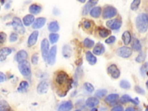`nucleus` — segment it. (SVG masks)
<instances>
[{"label": "nucleus", "mask_w": 148, "mask_h": 111, "mask_svg": "<svg viewBox=\"0 0 148 111\" xmlns=\"http://www.w3.org/2000/svg\"><path fill=\"white\" fill-rule=\"evenodd\" d=\"M135 90L137 93H138L139 94L143 95L145 94V90L143 89L142 88H141V87H139L138 86H136L135 87Z\"/></svg>", "instance_id": "45"}, {"label": "nucleus", "mask_w": 148, "mask_h": 111, "mask_svg": "<svg viewBox=\"0 0 148 111\" xmlns=\"http://www.w3.org/2000/svg\"><path fill=\"white\" fill-rule=\"evenodd\" d=\"M79 2H81V3H82L85 2V1H80V0H79Z\"/></svg>", "instance_id": "53"}, {"label": "nucleus", "mask_w": 148, "mask_h": 111, "mask_svg": "<svg viewBox=\"0 0 148 111\" xmlns=\"http://www.w3.org/2000/svg\"><path fill=\"white\" fill-rule=\"evenodd\" d=\"M122 25V21L118 19H114L110 20L107 21V26L111 30H116L120 28Z\"/></svg>", "instance_id": "8"}, {"label": "nucleus", "mask_w": 148, "mask_h": 111, "mask_svg": "<svg viewBox=\"0 0 148 111\" xmlns=\"http://www.w3.org/2000/svg\"><path fill=\"white\" fill-rule=\"evenodd\" d=\"M131 47L133 49L136 51H140L141 50V45L138 39L135 38L133 39L131 44Z\"/></svg>", "instance_id": "32"}, {"label": "nucleus", "mask_w": 148, "mask_h": 111, "mask_svg": "<svg viewBox=\"0 0 148 111\" xmlns=\"http://www.w3.org/2000/svg\"><path fill=\"white\" fill-rule=\"evenodd\" d=\"M38 35H39V33L38 31H34L31 34V35L29 36V38L28 39V42H27L29 47H31L35 45L36 42H37Z\"/></svg>", "instance_id": "13"}, {"label": "nucleus", "mask_w": 148, "mask_h": 111, "mask_svg": "<svg viewBox=\"0 0 148 111\" xmlns=\"http://www.w3.org/2000/svg\"><path fill=\"white\" fill-rule=\"evenodd\" d=\"M72 50L71 48L68 45H65L62 48V55L65 58H69L72 55Z\"/></svg>", "instance_id": "26"}, {"label": "nucleus", "mask_w": 148, "mask_h": 111, "mask_svg": "<svg viewBox=\"0 0 148 111\" xmlns=\"http://www.w3.org/2000/svg\"><path fill=\"white\" fill-rule=\"evenodd\" d=\"M120 86L124 89H129L131 87V84L129 82L125 80H122L120 82Z\"/></svg>", "instance_id": "35"}, {"label": "nucleus", "mask_w": 148, "mask_h": 111, "mask_svg": "<svg viewBox=\"0 0 148 111\" xmlns=\"http://www.w3.org/2000/svg\"><path fill=\"white\" fill-rule=\"evenodd\" d=\"M136 27L141 33H145L148 29V15L142 13L137 16L135 20Z\"/></svg>", "instance_id": "2"}, {"label": "nucleus", "mask_w": 148, "mask_h": 111, "mask_svg": "<svg viewBox=\"0 0 148 111\" xmlns=\"http://www.w3.org/2000/svg\"><path fill=\"white\" fill-rule=\"evenodd\" d=\"M90 111H98V109H97V108H93Z\"/></svg>", "instance_id": "51"}, {"label": "nucleus", "mask_w": 148, "mask_h": 111, "mask_svg": "<svg viewBox=\"0 0 148 111\" xmlns=\"http://www.w3.org/2000/svg\"><path fill=\"white\" fill-rule=\"evenodd\" d=\"M60 29L58 22L57 21H53L50 22L48 25V30L52 33H56Z\"/></svg>", "instance_id": "24"}, {"label": "nucleus", "mask_w": 148, "mask_h": 111, "mask_svg": "<svg viewBox=\"0 0 148 111\" xmlns=\"http://www.w3.org/2000/svg\"><path fill=\"white\" fill-rule=\"evenodd\" d=\"M18 39V35L16 33H12L9 37V41L11 42H16Z\"/></svg>", "instance_id": "42"}, {"label": "nucleus", "mask_w": 148, "mask_h": 111, "mask_svg": "<svg viewBox=\"0 0 148 111\" xmlns=\"http://www.w3.org/2000/svg\"><path fill=\"white\" fill-rule=\"evenodd\" d=\"M46 21V19L45 17H38L34 22L32 27L34 29H40L45 25Z\"/></svg>", "instance_id": "12"}, {"label": "nucleus", "mask_w": 148, "mask_h": 111, "mask_svg": "<svg viewBox=\"0 0 148 111\" xmlns=\"http://www.w3.org/2000/svg\"><path fill=\"white\" fill-rule=\"evenodd\" d=\"M99 102L100 101L97 97H91L86 100V105L90 108H93L98 105Z\"/></svg>", "instance_id": "20"}, {"label": "nucleus", "mask_w": 148, "mask_h": 111, "mask_svg": "<svg viewBox=\"0 0 148 111\" xmlns=\"http://www.w3.org/2000/svg\"><path fill=\"white\" fill-rule=\"evenodd\" d=\"M10 7H11V3H8L5 5V9H9Z\"/></svg>", "instance_id": "50"}, {"label": "nucleus", "mask_w": 148, "mask_h": 111, "mask_svg": "<svg viewBox=\"0 0 148 111\" xmlns=\"http://www.w3.org/2000/svg\"><path fill=\"white\" fill-rule=\"evenodd\" d=\"M146 86H147V88H148V80L146 82Z\"/></svg>", "instance_id": "52"}, {"label": "nucleus", "mask_w": 148, "mask_h": 111, "mask_svg": "<svg viewBox=\"0 0 148 111\" xmlns=\"http://www.w3.org/2000/svg\"><path fill=\"white\" fill-rule=\"evenodd\" d=\"M148 71V62L144 64L141 68V73L143 76Z\"/></svg>", "instance_id": "40"}, {"label": "nucleus", "mask_w": 148, "mask_h": 111, "mask_svg": "<svg viewBox=\"0 0 148 111\" xmlns=\"http://www.w3.org/2000/svg\"><path fill=\"white\" fill-rule=\"evenodd\" d=\"M145 58H146L145 54L143 52H141L138 55L137 57L135 58V60L138 62H142L145 60Z\"/></svg>", "instance_id": "39"}, {"label": "nucleus", "mask_w": 148, "mask_h": 111, "mask_svg": "<svg viewBox=\"0 0 148 111\" xmlns=\"http://www.w3.org/2000/svg\"><path fill=\"white\" fill-rule=\"evenodd\" d=\"M105 52V47L103 44L101 43H98L97 45L94 47L93 52L94 55L100 56L102 54H103Z\"/></svg>", "instance_id": "19"}, {"label": "nucleus", "mask_w": 148, "mask_h": 111, "mask_svg": "<svg viewBox=\"0 0 148 111\" xmlns=\"http://www.w3.org/2000/svg\"><path fill=\"white\" fill-rule=\"evenodd\" d=\"M75 111H81L80 110H79V109H78V110H76Z\"/></svg>", "instance_id": "56"}, {"label": "nucleus", "mask_w": 148, "mask_h": 111, "mask_svg": "<svg viewBox=\"0 0 148 111\" xmlns=\"http://www.w3.org/2000/svg\"><path fill=\"white\" fill-rule=\"evenodd\" d=\"M7 37V36L5 33L1 32V33H0V43H1V44L3 43L6 41Z\"/></svg>", "instance_id": "44"}, {"label": "nucleus", "mask_w": 148, "mask_h": 111, "mask_svg": "<svg viewBox=\"0 0 148 111\" xmlns=\"http://www.w3.org/2000/svg\"><path fill=\"white\" fill-rule=\"evenodd\" d=\"M73 108V104L71 101L61 103L58 108V111H70Z\"/></svg>", "instance_id": "14"}, {"label": "nucleus", "mask_w": 148, "mask_h": 111, "mask_svg": "<svg viewBox=\"0 0 148 111\" xmlns=\"http://www.w3.org/2000/svg\"><path fill=\"white\" fill-rule=\"evenodd\" d=\"M122 40L125 45H129L131 40V36L129 31H124L122 35Z\"/></svg>", "instance_id": "27"}, {"label": "nucleus", "mask_w": 148, "mask_h": 111, "mask_svg": "<svg viewBox=\"0 0 148 111\" xmlns=\"http://www.w3.org/2000/svg\"><path fill=\"white\" fill-rule=\"evenodd\" d=\"M40 50L42 56L45 61H48L49 54V43L46 39H44L40 43Z\"/></svg>", "instance_id": "5"}, {"label": "nucleus", "mask_w": 148, "mask_h": 111, "mask_svg": "<svg viewBox=\"0 0 148 111\" xmlns=\"http://www.w3.org/2000/svg\"><path fill=\"white\" fill-rule=\"evenodd\" d=\"M49 87V83L48 80H42L39 83V84L37 86V93L39 94H43L46 93L48 91Z\"/></svg>", "instance_id": "9"}, {"label": "nucleus", "mask_w": 148, "mask_h": 111, "mask_svg": "<svg viewBox=\"0 0 148 111\" xmlns=\"http://www.w3.org/2000/svg\"><path fill=\"white\" fill-rule=\"evenodd\" d=\"M1 3H2V4H3L5 3V1H1Z\"/></svg>", "instance_id": "55"}, {"label": "nucleus", "mask_w": 148, "mask_h": 111, "mask_svg": "<svg viewBox=\"0 0 148 111\" xmlns=\"http://www.w3.org/2000/svg\"><path fill=\"white\" fill-rule=\"evenodd\" d=\"M6 76L5 75V74L4 73H3L2 72H0V82L2 83L3 82H4L6 80Z\"/></svg>", "instance_id": "48"}, {"label": "nucleus", "mask_w": 148, "mask_h": 111, "mask_svg": "<svg viewBox=\"0 0 148 111\" xmlns=\"http://www.w3.org/2000/svg\"><path fill=\"white\" fill-rule=\"evenodd\" d=\"M140 0H134L131 4V9L133 11H137L140 5Z\"/></svg>", "instance_id": "38"}, {"label": "nucleus", "mask_w": 148, "mask_h": 111, "mask_svg": "<svg viewBox=\"0 0 148 111\" xmlns=\"http://www.w3.org/2000/svg\"><path fill=\"white\" fill-rule=\"evenodd\" d=\"M83 27L86 29H89L92 27V23L90 20H86L83 21Z\"/></svg>", "instance_id": "43"}, {"label": "nucleus", "mask_w": 148, "mask_h": 111, "mask_svg": "<svg viewBox=\"0 0 148 111\" xmlns=\"http://www.w3.org/2000/svg\"><path fill=\"white\" fill-rule=\"evenodd\" d=\"M111 34V31L104 27H100L98 29V34L101 38H106Z\"/></svg>", "instance_id": "30"}, {"label": "nucleus", "mask_w": 148, "mask_h": 111, "mask_svg": "<svg viewBox=\"0 0 148 111\" xmlns=\"http://www.w3.org/2000/svg\"><path fill=\"white\" fill-rule=\"evenodd\" d=\"M83 45L85 48L90 49L94 46V41L89 38H86L83 41Z\"/></svg>", "instance_id": "33"}, {"label": "nucleus", "mask_w": 148, "mask_h": 111, "mask_svg": "<svg viewBox=\"0 0 148 111\" xmlns=\"http://www.w3.org/2000/svg\"><path fill=\"white\" fill-rule=\"evenodd\" d=\"M120 102L122 104H125L127 102H131L133 104L137 105L139 103V101H138V98H135V100L132 99L131 98L130 96H129L127 94H125L123 95L120 99Z\"/></svg>", "instance_id": "18"}, {"label": "nucleus", "mask_w": 148, "mask_h": 111, "mask_svg": "<svg viewBox=\"0 0 148 111\" xmlns=\"http://www.w3.org/2000/svg\"><path fill=\"white\" fill-rule=\"evenodd\" d=\"M86 60L88 61V62L92 65L96 64V63L97 62V60L96 57L94 56L93 55V53L90 51H88L86 53Z\"/></svg>", "instance_id": "22"}, {"label": "nucleus", "mask_w": 148, "mask_h": 111, "mask_svg": "<svg viewBox=\"0 0 148 111\" xmlns=\"http://www.w3.org/2000/svg\"><path fill=\"white\" fill-rule=\"evenodd\" d=\"M145 111H148V106H147V108H146V109H145Z\"/></svg>", "instance_id": "54"}, {"label": "nucleus", "mask_w": 148, "mask_h": 111, "mask_svg": "<svg viewBox=\"0 0 148 111\" xmlns=\"http://www.w3.org/2000/svg\"><path fill=\"white\" fill-rule=\"evenodd\" d=\"M0 111H12L9 104L5 100L0 102Z\"/></svg>", "instance_id": "29"}, {"label": "nucleus", "mask_w": 148, "mask_h": 111, "mask_svg": "<svg viewBox=\"0 0 148 111\" xmlns=\"http://www.w3.org/2000/svg\"><path fill=\"white\" fill-rule=\"evenodd\" d=\"M19 70L22 74L25 77H29L31 75V66L29 61L27 60L23 61L19 64L18 65Z\"/></svg>", "instance_id": "3"}, {"label": "nucleus", "mask_w": 148, "mask_h": 111, "mask_svg": "<svg viewBox=\"0 0 148 111\" xmlns=\"http://www.w3.org/2000/svg\"><path fill=\"white\" fill-rule=\"evenodd\" d=\"M117 55L123 58H128L130 57L133 53V51L130 48L123 47L119 48L116 51Z\"/></svg>", "instance_id": "7"}, {"label": "nucleus", "mask_w": 148, "mask_h": 111, "mask_svg": "<svg viewBox=\"0 0 148 111\" xmlns=\"http://www.w3.org/2000/svg\"><path fill=\"white\" fill-rule=\"evenodd\" d=\"M55 83L57 87V93L58 96L64 97L71 88L72 81L66 72L60 71L56 73Z\"/></svg>", "instance_id": "1"}, {"label": "nucleus", "mask_w": 148, "mask_h": 111, "mask_svg": "<svg viewBox=\"0 0 148 111\" xmlns=\"http://www.w3.org/2000/svg\"><path fill=\"white\" fill-rule=\"evenodd\" d=\"M101 8L100 7H95L92 8L90 12V16L94 18H98L101 14Z\"/></svg>", "instance_id": "25"}, {"label": "nucleus", "mask_w": 148, "mask_h": 111, "mask_svg": "<svg viewBox=\"0 0 148 111\" xmlns=\"http://www.w3.org/2000/svg\"><path fill=\"white\" fill-rule=\"evenodd\" d=\"M14 30L20 34H23L25 33V29L23 26L22 21L17 17H15L11 23Z\"/></svg>", "instance_id": "4"}, {"label": "nucleus", "mask_w": 148, "mask_h": 111, "mask_svg": "<svg viewBox=\"0 0 148 111\" xmlns=\"http://www.w3.org/2000/svg\"><path fill=\"white\" fill-rule=\"evenodd\" d=\"M59 39V35L56 33H51L49 35V40L52 44L56 43Z\"/></svg>", "instance_id": "34"}, {"label": "nucleus", "mask_w": 148, "mask_h": 111, "mask_svg": "<svg viewBox=\"0 0 148 111\" xmlns=\"http://www.w3.org/2000/svg\"><path fill=\"white\" fill-rule=\"evenodd\" d=\"M117 14V10L112 6H107L104 8L102 17L104 19H110L115 16Z\"/></svg>", "instance_id": "6"}, {"label": "nucleus", "mask_w": 148, "mask_h": 111, "mask_svg": "<svg viewBox=\"0 0 148 111\" xmlns=\"http://www.w3.org/2000/svg\"><path fill=\"white\" fill-rule=\"evenodd\" d=\"M12 50L9 48H3L0 50V60L3 61L6 60L7 57L11 54Z\"/></svg>", "instance_id": "17"}, {"label": "nucleus", "mask_w": 148, "mask_h": 111, "mask_svg": "<svg viewBox=\"0 0 148 111\" xmlns=\"http://www.w3.org/2000/svg\"><path fill=\"white\" fill-rule=\"evenodd\" d=\"M107 93V90L105 89H100L97 90L95 93V96L98 98H102L104 97Z\"/></svg>", "instance_id": "36"}, {"label": "nucleus", "mask_w": 148, "mask_h": 111, "mask_svg": "<svg viewBox=\"0 0 148 111\" xmlns=\"http://www.w3.org/2000/svg\"><path fill=\"white\" fill-rule=\"evenodd\" d=\"M42 11V7L37 4H32L29 8V11L31 13L34 15H37Z\"/></svg>", "instance_id": "28"}, {"label": "nucleus", "mask_w": 148, "mask_h": 111, "mask_svg": "<svg viewBox=\"0 0 148 111\" xmlns=\"http://www.w3.org/2000/svg\"><path fill=\"white\" fill-rule=\"evenodd\" d=\"M98 1H92V0H90V1H89L87 3V4L84 5L83 9V11H82L83 15H87L89 12V11L92 9V8L95 5H96L98 3Z\"/></svg>", "instance_id": "15"}, {"label": "nucleus", "mask_w": 148, "mask_h": 111, "mask_svg": "<svg viewBox=\"0 0 148 111\" xmlns=\"http://www.w3.org/2000/svg\"><path fill=\"white\" fill-rule=\"evenodd\" d=\"M56 54H57V47L53 46L50 49V50L49 51V56H48V62L49 65H53L55 63Z\"/></svg>", "instance_id": "11"}, {"label": "nucleus", "mask_w": 148, "mask_h": 111, "mask_svg": "<svg viewBox=\"0 0 148 111\" xmlns=\"http://www.w3.org/2000/svg\"><path fill=\"white\" fill-rule=\"evenodd\" d=\"M29 84L27 82H26V81L21 82L19 84V86L17 88V91L21 93H25L27 92L28 88H29Z\"/></svg>", "instance_id": "23"}, {"label": "nucleus", "mask_w": 148, "mask_h": 111, "mask_svg": "<svg viewBox=\"0 0 148 111\" xmlns=\"http://www.w3.org/2000/svg\"><path fill=\"white\" fill-rule=\"evenodd\" d=\"M124 111H135L134 109L132 107H129L127 108H126Z\"/></svg>", "instance_id": "49"}, {"label": "nucleus", "mask_w": 148, "mask_h": 111, "mask_svg": "<svg viewBox=\"0 0 148 111\" xmlns=\"http://www.w3.org/2000/svg\"><path fill=\"white\" fill-rule=\"evenodd\" d=\"M34 16L33 15H27L23 19V23L26 26H29L35 21Z\"/></svg>", "instance_id": "21"}, {"label": "nucleus", "mask_w": 148, "mask_h": 111, "mask_svg": "<svg viewBox=\"0 0 148 111\" xmlns=\"http://www.w3.org/2000/svg\"><path fill=\"white\" fill-rule=\"evenodd\" d=\"M38 59H39L38 55L37 53H34L31 57V62L33 64L37 65L38 62Z\"/></svg>", "instance_id": "41"}, {"label": "nucleus", "mask_w": 148, "mask_h": 111, "mask_svg": "<svg viewBox=\"0 0 148 111\" xmlns=\"http://www.w3.org/2000/svg\"><path fill=\"white\" fill-rule=\"evenodd\" d=\"M84 87L89 93H92L94 90V86L90 83H89V82L84 83Z\"/></svg>", "instance_id": "37"}, {"label": "nucleus", "mask_w": 148, "mask_h": 111, "mask_svg": "<svg viewBox=\"0 0 148 111\" xmlns=\"http://www.w3.org/2000/svg\"><path fill=\"white\" fill-rule=\"evenodd\" d=\"M107 71L111 77L114 79H117L120 75V72L115 64H112L109 66Z\"/></svg>", "instance_id": "10"}, {"label": "nucleus", "mask_w": 148, "mask_h": 111, "mask_svg": "<svg viewBox=\"0 0 148 111\" xmlns=\"http://www.w3.org/2000/svg\"><path fill=\"white\" fill-rule=\"evenodd\" d=\"M28 57V54L25 50H21L16 55V60L19 62H21L26 60Z\"/></svg>", "instance_id": "16"}, {"label": "nucleus", "mask_w": 148, "mask_h": 111, "mask_svg": "<svg viewBox=\"0 0 148 111\" xmlns=\"http://www.w3.org/2000/svg\"><path fill=\"white\" fill-rule=\"evenodd\" d=\"M111 111H123V108L121 105H117L113 107L111 109Z\"/></svg>", "instance_id": "47"}, {"label": "nucleus", "mask_w": 148, "mask_h": 111, "mask_svg": "<svg viewBox=\"0 0 148 111\" xmlns=\"http://www.w3.org/2000/svg\"><path fill=\"white\" fill-rule=\"evenodd\" d=\"M115 41H116V37L113 35H112L105 40V43H108V44H111V43H113Z\"/></svg>", "instance_id": "46"}, {"label": "nucleus", "mask_w": 148, "mask_h": 111, "mask_svg": "<svg viewBox=\"0 0 148 111\" xmlns=\"http://www.w3.org/2000/svg\"><path fill=\"white\" fill-rule=\"evenodd\" d=\"M119 98V95L117 94H111L105 98V101L106 102H114Z\"/></svg>", "instance_id": "31"}]
</instances>
